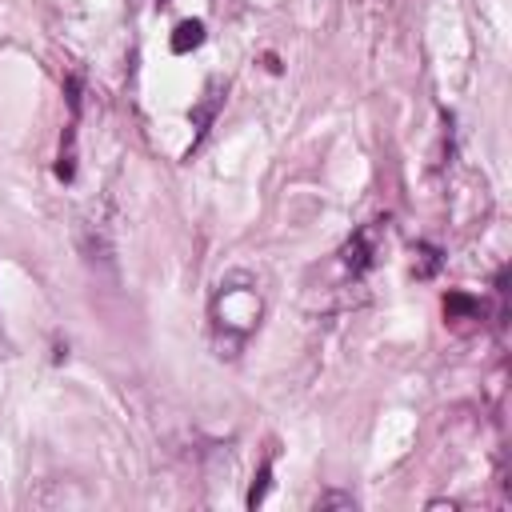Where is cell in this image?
Returning a JSON list of instances; mask_svg holds the SVG:
<instances>
[{
	"label": "cell",
	"mask_w": 512,
	"mask_h": 512,
	"mask_svg": "<svg viewBox=\"0 0 512 512\" xmlns=\"http://www.w3.org/2000/svg\"><path fill=\"white\" fill-rule=\"evenodd\" d=\"M212 324H216L220 348H228V356H236V348L260 324V296L244 276H232L220 284V292L212 300Z\"/></svg>",
	"instance_id": "cell-1"
},
{
	"label": "cell",
	"mask_w": 512,
	"mask_h": 512,
	"mask_svg": "<svg viewBox=\"0 0 512 512\" xmlns=\"http://www.w3.org/2000/svg\"><path fill=\"white\" fill-rule=\"evenodd\" d=\"M340 264H344L352 276H360V272L372 264V232H368V228H360V232L340 248Z\"/></svg>",
	"instance_id": "cell-2"
},
{
	"label": "cell",
	"mask_w": 512,
	"mask_h": 512,
	"mask_svg": "<svg viewBox=\"0 0 512 512\" xmlns=\"http://www.w3.org/2000/svg\"><path fill=\"white\" fill-rule=\"evenodd\" d=\"M220 100H224V88H220V80H212L208 88H204V100L192 108V124H196V140L212 128V120H216V108H220ZM192 140V144H196Z\"/></svg>",
	"instance_id": "cell-3"
},
{
	"label": "cell",
	"mask_w": 512,
	"mask_h": 512,
	"mask_svg": "<svg viewBox=\"0 0 512 512\" xmlns=\"http://www.w3.org/2000/svg\"><path fill=\"white\" fill-rule=\"evenodd\" d=\"M200 44H204V20H180L176 32H172V52L184 56V52H192Z\"/></svg>",
	"instance_id": "cell-4"
},
{
	"label": "cell",
	"mask_w": 512,
	"mask_h": 512,
	"mask_svg": "<svg viewBox=\"0 0 512 512\" xmlns=\"http://www.w3.org/2000/svg\"><path fill=\"white\" fill-rule=\"evenodd\" d=\"M56 176H60V180H72V176H76V124H68V132H64L60 160H56Z\"/></svg>",
	"instance_id": "cell-5"
},
{
	"label": "cell",
	"mask_w": 512,
	"mask_h": 512,
	"mask_svg": "<svg viewBox=\"0 0 512 512\" xmlns=\"http://www.w3.org/2000/svg\"><path fill=\"white\" fill-rule=\"evenodd\" d=\"M268 480H272V460H264V464H260V472L252 476V488H248V496H244V504H248V508L264 504V496H268Z\"/></svg>",
	"instance_id": "cell-6"
},
{
	"label": "cell",
	"mask_w": 512,
	"mask_h": 512,
	"mask_svg": "<svg viewBox=\"0 0 512 512\" xmlns=\"http://www.w3.org/2000/svg\"><path fill=\"white\" fill-rule=\"evenodd\" d=\"M444 312H448V320H452V316H476L480 304H476L472 296H464V292H448V296H444Z\"/></svg>",
	"instance_id": "cell-7"
},
{
	"label": "cell",
	"mask_w": 512,
	"mask_h": 512,
	"mask_svg": "<svg viewBox=\"0 0 512 512\" xmlns=\"http://www.w3.org/2000/svg\"><path fill=\"white\" fill-rule=\"evenodd\" d=\"M416 256H420V264H416V276H432V272L440 268V252H436V248H428V244H416Z\"/></svg>",
	"instance_id": "cell-8"
},
{
	"label": "cell",
	"mask_w": 512,
	"mask_h": 512,
	"mask_svg": "<svg viewBox=\"0 0 512 512\" xmlns=\"http://www.w3.org/2000/svg\"><path fill=\"white\" fill-rule=\"evenodd\" d=\"M316 508H320V512H328V508H356V496H352V492H324V496L316 500Z\"/></svg>",
	"instance_id": "cell-9"
}]
</instances>
